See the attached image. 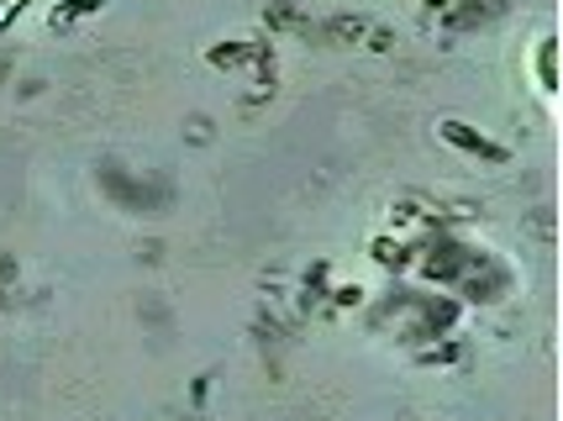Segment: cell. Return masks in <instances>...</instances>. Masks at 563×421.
<instances>
[{
    "instance_id": "obj_1",
    "label": "cell",
    "mask_w": 563,
    "mask_h": 421,
    "mask_svg": "<svg viewBox=\"0 0 563 421\" xmlns=\"http://www.w3.org/2000/svg\"><path fill=\"white\" fill-rule=\"evenodd\" d=\"M16 5H22V0H0V26H5V16H11Z\"/></svg>"
}]
</instances>
